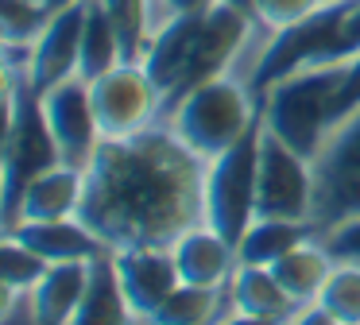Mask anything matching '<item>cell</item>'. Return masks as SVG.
Here are the masks:
<instances>
[{"mask_svg":"<svg viewBox=\"0 0 360 325\" xmlns=\"http://www.w3.org/2000/svg\"><path fill=\"white\" fill-rule=\"evenodd\" d=\"M43 4H47L51 12H58V8H70V4H78V0H43Z\"/></svg>","mask_w":360,"mask_h":325,"instance_id":"f546056e","label":"cell"},{"mask_svg":"<svg viewBox=\"0 0 360 325\" xmlns=\"http://www.w3.org/2000/svg\"><path fill=\"white\" fill-rule=\"evenodd\" d=\"M205 159L171 128L101 139L86 167V198L78 217L109 252L159 244L171 248L186 229L202 224Z\"/></svg>","mask_w":360,"mask_h":325,"instance_id":"6da1fadb","label":"cell"},{"mask_svg":"<svg viewBox=\"0 0 360 325\" xmlns=\"http://www.w3.org/2000/svg\"><path fill=\"white\" fill-rule=\"evenodd\" d=\"M318 236H321V244L333 252V260L360 263V213L349 217V221H341V224H333V229H326V232H318Z\"/></svg>","mask_w":360,"mask_h":325,"instance_id":"83f0119b","label":"cell"},{"mask_svg":"<svg viewBox=\"0 0 360 325\" xmlns=\"http://www.w3.org/2000/svg\"><path fill=\"white\" fill-rule=\"evenodd\" d=\"M298 321H329V325H360V263L337 260L321 286L318 302L302 310Z\"/></svg>","mask_w":360,"mask_h":325,"instance_id":"d6986e66","label":"cell"},{"mask_svg":"<svg viewBox=\"0 0 360 325\" xmlns=\"http://www.w3.org/2000/svg\"><path fill=\"white\" fill-rule=\"evenodd\" d=\"M333 263L337 260H333V252L321 244V236H310V240H302V244H295L290 252H283L279 260L267 263V267L275 271V279L287 286V294L295 302L314 306L321 286H326V279H329V271H333Z\"/></svg>","mask_w":360,"mask_h":325,"instance_id":"e0dca14e","label":"cell"},{"mask_svg":"<svg viewBox=\"0 0 360 325\" xmlns=\"http://www.w3.org/2000/svg\"><path fill=\"white\" fill-rule=\"evenodd\" d=\"M221 4H233V8H240V12H252V0H221Z\"/></svg>","mask_w":360,"mask_h":325,"instance_id":"4dcf8cb0","label":"cell"},{"mask_svg":"<svg viewBox=\"0 0 360 325\" xmlns=\"http://www.w3.org/2000/svg\"><path fill=\"white\" fill-rule=\"evenodd\" d=\"M51 263L43 260L35 248H27L20 236L4 232L0 236V286L4 291H20V286H35Z\"/></svg>","mask_w":360,"mask_h":325,"instance_id":"cb8c5ba5","label":"cell"},{"mask_svg":"<svg viewBox=\"0 0 360 325\" xmlns=\"http://www.w3.org/2000/svg\"><path fill=\"white\" fill-rule=\"evenodd\" d=\"M174 263H179V275L182 283H194V286H225L236 271V244H229L217 229L210 224H194L186 229L179 240L171 244Z\"/></svg>","mask_w":360,"mask_h":325,"instance_id":"4fadbf2b","label":"cell"},{"mask_svg":"<svg viewBox=\"0 0 360 325\" xmlns=\"http://www.w3.org/2000/svg\"><path fill=\"white\" fill-rule=\"evenodd\" d=\"M89 279V260H63L51 263L43 279L35 283V302H39V325H74V314L82 306Z\"/></svg>","mask_w":360,"mask_h":325,"instance_id":"ac0fdd59","label":"cell"},{"mask_svg":"<svg viewBox=\"0 0 360 325\" xmlns=\"http://www.w3.org/2000/svg\"><path fill=\"white\" fill-rule=\"evenodd\" d=\"M259 116H264V101L252 93V85L236 70H229V74H217L210 82H202L198 89H190L171 108L167 124L202 159H213L225 147H233Z\"/></svg>","mask_w":360,"mask_h":325,"instance_id":"277c9868","label":"cell"},{"mask_svg":"<svg viewBox=\"0 0 360 325\" xmlns=\"http://www.w3.org/2000/svg\"><path fill=\"white\" fill-rule=\"evenodd\" d=\"M101 8L109 12L112 27L120 35V46H124V62H143V51H148V12L151 0H101Z\"/></svg>","mask_w":360,"mask_h":325,"instance_id":"603a6c76","label":"cell"},{"mask_svg":"<svg viewBox=\"0 0 360 325\" xmlns=\"http://www.w3.org/2000/svg\"><path fill=\"white\" fill-rule=\"evenodd\" d=\"M321 0H252V15H256L264 27H287V23L302 20L318 8Z\"/></svg>","mask_w":360,"mask_h":325,"instance_id":"484cf974","label":"cell"},{"mask_svg":"<svg viewBox=\"0 0 360 325\" xmlns=\"http://www.w3.org/2000/svg\"><path fill=\"white\" fill-rule=\"evenodd\" d=\"M314 170V209L310 221L318 232L360 213V108L329 124L318 151L310 159Z\"/></svg>","mask_w":360,"mask_h":325,"instance_id":"8992f818","label":"cell"},{"mask_svg":"<svg viewBox=\"0 0 360 325\" xmlns=\"http://www.w3.org/2000/svg\"><path fill=\"white\" fill-rule=\"evenodd\" d=\"M82 27H86V0L70 8L51 12V20L43 23V31L32 43V89L43 93L55 82L78 74V58H82Z\"/></svg>","mask_w":360,"mask_h":325,"instance_id":"8fae6325","label":"cell"},{"mask_svg":"<svg viewBox=\"0 0 360 325\" xmlns=\"http://www.w3.org/2000/svg\"><path fill=\"white\" fill-rule=\"evenodd\" d=\"M345 66H349V54H333L279 77L264 93V124L314 159L321 136L333 124V101L345 82Z\"/></svg>","mask_w":360,"mask_h":325,"instance_id":"3957f363","label":"cell"},{"mask_svg":"<svg viewBox=\"0 0 360 325\" xmlns=\"http://www.w3.org/2000/svg\"><path fill=\"white\" fill-rule=\"evenodd\" d=\"M213 4H217V0H151V12H148V31L155 35V31L163 27L167 20H174V15L210 12ZM148 43H151V39H148Z\"/></svg>","mask_w":360,"mask_h":325,"instance_id":"f1b7e54d","label":"cell"},{"mask_svg":"<svg viewBox=\"0 0 360 325\" xmlns=\"http://www.w3.org/2000/svg\"><path fill=\"white\" fill-rule=\"evenodd\" d=\"M51 8L43 0H0V43H35Z\"/></svg>","mask_w":360,"mask_h":325,"instance_id":"d4e9b609","label":"cell"},{"mask_svg":"<svg viewBox=\"0 0 360 325\" xmlns=\"http://www.w3.org/2000/svg\"><path fill=\"white\" fill-rule=\"evenodd\" d=\"M82 198H86V170L70 167V162H55L51 170L35 174L27 182L24 198H20V221H58V217H78ZM8 224V229H12Z\"/></svg>","mask_w":360,"mask_h":325,"instance_id":"5bb4252c","label":"cell"},{"mask_svg":"<svg viewBox=\"0 0 360 325\" xmlns=\"http://www.w3.org/2000/svg\"><path fill=\"white\" fill-rule=\"evenodd\" d=\"M63 162L58 144L47 128L39 93L27 74L4 70V147H0V224L8 229L20 213L27 182Z\"/></svg>","mask_w":360,"mask_h":325,"instance_id":"7a4b0ae2","label":"cell"},{"mask_svg":"<svg viewBox=\"0 0 360 325\" xmlns=\"http://www.w3.org/2000/svg\"><path fill=\"white\" fill-rule=\"evenodd\" d=\"M132 321V306H128L124 283L117 271V255L101 252L97 260H89V279L82 306L74 314V325H124Z\"/></svg>","mask_w":360,"mask_h":325,"instance_id":"2e32d148","label":"cell"},{"mask_svg":"<svg viewBox=\"0 0 360 325\" xmlns=\"http://www.w3.org/2000/svg\"><path fill=\"white\" fill-rule=\"evenodd\" d=\"M101 139H120L163 124V97L143 62H120L89 82Z\"/></svg>","mask_w":360,"mask_h":325,"instance_id":"52a82bcc","label":"cell"},{"mask_svg":"<svg viewBox=\"0 0 360 325\" xmlns=\"http://www.w3.org/2000/svg\"><path fill=\"white\" fill-rule=\"evenodd\" d=\"M112 255H117L120 283H124L128 306H132V321H151L155 310L182 283L174 252L171 248H159V244H140V248H120Z\"/></svg>","mask_w":360,"mask_h":325,"instance_id":"30bf717a","label":"cell"},{"mask_svg":"<svg viewBox=\"0 0 360 325\" xmlns=\"http://www.w3.org/2000/svg\"><path fill=\"white\" fill-rule=\"evenodd\" d=\"M259 139H264V116L225 147L221 155L205 159L202 178V221L217 229L229 244H240L248 224L256 221V174H259Z\"/></svg>","mask_w":360,"mask_h":325,"instance_id":"5b68a950","label":"cell"},{"mask_svg":"<svg viewBox=\"0 0 360 325\" xmlns=\"http://www.w3.org/2000/svg\"><path fill=\"white\" fill-rule=\"evenodd\" d=\"M318 236L310 221H283V217H256L248 224V232L236 244V260L240 263H275L283 252H290L295 244Z\"/></svg>","mask_w":360,"mask_h":325,"instance_id":"ffe728a7","label":"cell"},{"mask_svg":"<svg viewBox=\"0 0 360 325\" xmlns=\"http://www.w3.org/2000/svg\"><path fill=\"white\" fill-rule=\"evenodd\" d=\"M310 209H314L310 155L290 147L287 139L275 136L264 124V139H259V174H256V217L310 221Z\"/></svg>","mask_w":360,"mask_h":325,"instance_id":"ba28073f","label":"cell"},{"mask_svg":"<svg viewBox=\"0 0 360 325\" xmlns=\"http://www.w3.org/2000/svg\"><path fill=\"white\" fill-rule=\"evenodd\" d=\"M0 321L4 325H39L35 286H20V291H4L0 286Z\"/></svg>","mask_w":360,"mask_h":325,"instance_id":"4316f807","label":"cell"},{"mask_svg":"<svg viewBox=\"0 0 360 325\" xmlns=\"http://www.w3.org/2000/svg\"><path fill=\"white\" fill-rule=\"evenodd\" d=\"M12 236H20L27 248L43 255L47 263H63V260H97L109 248L101 244L94 229L82 217H58V221H20L12 224Z\"/></svg>","mask_w":360,"mask_h":325,"instance_id":"9a60e30c","label":"cell"},{"mask_svg":"<svg viewBox=\"0 0 360 325\" xmlns=\"http://www.w3.org/2000/svg\"><path fill=\"white\" fill-rule=\"evenodd\" d=\"M39 105H43V116H47V128L58 144L63 162L86 170L94 162L97 147H101V128H97L89 82L82 74L55 82L51 89L39 93Z\"/></svg>","mask_w":360,"mask_h":325,"instance_id":"9c48e42d","label":"cell"},{"mask_svg":"<svg viewBox=\"0 0 360 325\" xmlns=\"http://www.w3.org/2000/svg\"><path fill=\"white\" fill-rule=\"evenodd\" d=\"M155 325H205L229 321V283L225 286H194L179 283V291L155 310Z\"/></svg>","mask_w":360,"mask_h":325,"instance_id":"44dd1931","label":"cell"},{"mask_svg":"<svg viewBox=\"0 0 360 325\" xmlns=\"http://www.w3.org/2000/svg\"><path fill=\"white\" fill-rule=\"evenodd\" d=\"M302 310L267 263H236L229 279V321H298Z\"/></svg>","mask_w":360,"mask_h":325,"instance_id":"7c38bea8","label":"cell"},{"mask_svg":"<svg viewBox=\"0 0 360 325\" xmlns=\"http://www.w3.org/2000/svg\"><path fill=\"white\" fill-rule=\"evenodd\" d=\"M124 62V46L120 35L112 27L109 12L101 8V0H86V27H82V58H78V74L86 82L109 74L112 66Z\"/></svg>","mask_w":360,"mask_h":325,"instance_id":"7402d4cb","label":"cell"}]
</instances>
